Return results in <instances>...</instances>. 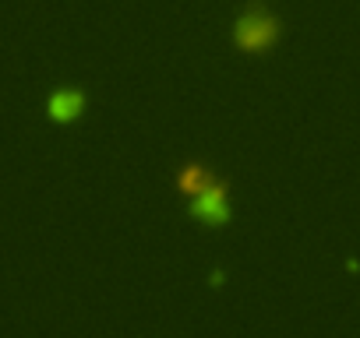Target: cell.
<instances>
[{
  "instance_id": "6da1fadb",
  "label": "cell",
  "mask_w": 360,
  "mask_h": 338,
  "mask_svg": "<svg viewBox=\"0 0 360 338\" xmlns=\"http://www.w3.org/2000/svg\"><path fill=\"white\" fill-rule=\"evenodd\" d=\"M230 43L244 57H265L283 43V18L265 0H244V8L230 25Z\"/></svg>"
},
{
  "instance_id": "7a4b0ae2",
  "label": "cell",
  "mask_w": 360,
  "mask_h": 338,
  "mask_svg": "<svg viewBox=\"0 0 360 338\" xmlns=\"http://www.w3.org/2000/svg\"><path fill=\"white\" fill-rule=\"evenodd\" d=\"M184 205H188V215H191L198 226H205V229H223V226H230V219H233V208H230V180L216 169V173H212L198 191H191V194L184 198Z\"/></svg>"
},
{
  "instance_id": "3957f363",
  "label": "cell",
  "mask_w": 360,
  "mask_h": 338,
  "mask_svg": "<svg viewBox=\"0 0 360 338\" xmlns=\"http://www.w3.org/2000/svg\"><path fill=\"white\" fill-rule=\"evenodd\" d=\"M85 106H89V95L82 88H57L46 99V113L53 123H75L85 113Z\"/></svg>"
}]
</instances>
